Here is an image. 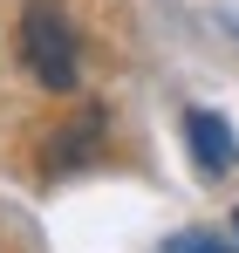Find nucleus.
Segmentation results:
<instances>
[{"instance_id": "1", "label": "nucleus", "mask_w": 239, "mask_h": 253, "mask_svg": "<svg viewBox=\"0 0 239 253\" xmlns=\"http://www.w3.org/2000/svg\"><path fill=\"white\" fill-rule=\"evenodd\" d=\"M21 62H28V76L41 89H76L82 76V42L76 28H69V7L62 0H28L21 7Z\"/></svg>"}, {"instance_id": "2", "label": "nucleus", "mask_w": 239, "mask_h": 253, "mask_svg": "<svg viewBox=\"0 0 239 253\" xmlns=\"http://www.w3.org/2000/svg\"><path fill=\"white\" fill-rule=\"evenodd\" d=\"M185 144H192V165L205 171V178H226V171L239 165V137H233V124L219 117V110H185Z\"/></svg>"}, {"instance_id": "3", "label": "nucleus", "mask_w": 239, "mask_h": 253, "mask_svg": "<svg viewBox=\"0 0 239 253\" xmlns=\"http://www.w3.org/2000/svg\"><path fill=\"white\" fill-rule=\"evenodd\" d=\"M103 137H110V117H103V110H76L69 130L48 144V171H55V178L89 171V165H96V151H103Z\"/></svg>"}, {"instance_id": "4", "label": "nucleus", "mask_w": 239, "mask_h": 253, "mask_svg": "<svg viewBox=\"0 0 239 253\" xmlns=\"http://www.w3.org/2000/svg\"><path fill=\"white\" fill-rule=\"evenodd\" d=\"M158 253H233V240L212 233V226H185V233H171Z\"/></svg>"}, {"instance_id": "5", "label": "nucleus", "mask_w": 239, "mask_h": 253, "mask_svg": "<svg viewBox=\"0 0 239 253\" xmlns=\"http://www.w3.org/2000/svg\"><path fill=\"white\" fill-rule=\"evenodd\" d=\"M233 233H239V212H233Z\"/></svg>"}]
</instances>
